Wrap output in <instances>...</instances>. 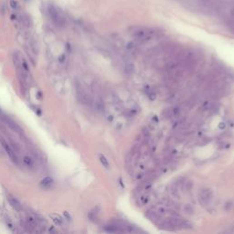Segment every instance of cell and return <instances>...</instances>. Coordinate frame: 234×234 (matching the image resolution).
I'll list each match as a JSON object with an SVG mask.
<instances>
[{
  "instance_id": "1",
  "label": "cell",
  "mask_w": 234,
  "mask_h": 234,
  "mask_svg": "<svg viewBox=\"0 0 234 234\" xmlns=\"http://www.w3.org/2000/svg\"><path fill=\"white\" fill-rule=\"evenodd\" d=\"M212 199V192L209 188H204L199 194V202L202 206L208 205Z\"/></svg>"
},
{
  "instance_id": "2",
  "label": "cell",
  "mask_w": 234,
  "mask_h": 234,
  "mask_svg": "<svg viewBox=\"0 0 234 234\" xmlns=\"http://www.w3.org/2000/svg\"><path fill=\"white\" fill-rule=\"evenodd\" d=\"M0 141H1V144H2V146L4 147V149L6 150V152L7 153V155H8V156L10 157V159L15 163V164H18V156L16 155V153L14 152V151L12 150V148L9 146V145L7 144V143L3 139L1 138L0 139Z\"/></svg>"
},
{
  "instance_id": "3",
  "label": "cell",
  "mask_w": 234,
  "mask_h": 234,
  "mask_svg": "<svg viewBox=\"0 0 234 234\" xmlns=\"http://www.w3.org/2000/svg\"><path fill=\"white\" fill-rule=\"evenodd\" d=\"M49 13H50L51 18L53 19V21L55 22L56 24H58V25H62L64 23L63 18L59 16V14L58 13V11L56 9H54L53 7H50V8H49Z\"/></svg>"
},
{
  "instance_id": "4",
  "label": "cell",
  "mask_w": 234,
  "mask_h": 234,
  "mask_svg": "<svg viewBox=\"0 0 234 234\" xmlns=\"http://www.w3.org/2000/svg\"><path fill=\"white\" fill-rule=\"evenodd\" d=\"M53 184V179H52L50 177H46L44 179L41 180L40 182V186L42 187H45V188H49L52 186Z\"/></svg>"
},
{
  "instance_id": "5",
  "label": "cell",
  "mask_w": 234,
  "mask_h": 234,
  "mask_svg": "<svg viewBox=\"0 0 234 234\" xmlns=\"http://www.w3.org/2000/svg\"><path fill=\"white\" fill-rule=\"evenodd\" d=\"M8 202H9V204L12 206V208H14L15 209H17V210H20L21 209V205H20V203L18 202V200L17 199H15L13 197H8Z\"/></svg>"
},
{
  "instance_id": "6",
  "label": "cell",
  "mask_w": 234,
  "mask_h": 234,
  "mask_svg": "<svg viewBox=\"0 0 234 234\" xmlns=\"http://www.w3.org/2000/svg\"><path fill=\"white\" fill-rule=\"evenodd\" d=\"M146 215L151 221H158L160 218L159 214H158L157 212H156V211H153V210H148Z\"/></svg>"
},
{
  "instance_id": "7",
  "label": "cell",
  "mask_w": 234,
  "mask_h": 234,
  "mask_svg": "<svg viewBox=\"0 0 234 234\" xmlns=\"http://www.w3.org/2000/svg\"><path fill=\"white\" fill-rule=\"evenodd\" d=\"M6 122H7L8 125L12 128V129H13L15 132H17V133H21V128H20L16 123H15V122H13V121H11V120H8V119L6 120Z\"/></svg>"
},
{
  "instance_id": "8",
  "label": "cell",
  "mask_w": 234,
  "mask_h": 234,
  "mask_svg": "<svg viewBox=\"0 0 234 234\" xmlns=\"http://www.w3.org/2000/svg\"><path fill=\"white\" fill-rule=\"evenodd\" d=\"M50 218H53V221L57 224V225H60L62 223V218L59 216L58 214H51Z\"/></svg>"
},
{
  "instance_id": "9",
  "label": "cell",
  "mask_w": 234,
  "mask_h": 234,
  "mask_svg": "<svg viewBox=\"0 0 234 234\" xmlns=\"http://www.w3.org/2000/svg\"><path fill=\"white\" fill-rule=\"evenodd\" d=\"M99 158H100V161H101V163L103 165V167H105V168H109V167H110V165H109V162H108V160L106 159V158H105V157H104L103 156H102V155L100 156V157H99Z\"/></svg>"
},
{
  "instance_id": "10",
  "label": "cell",
  "mask_w": 234,
  "mask_h": 234,
  "mask_svg": "<svg viewBox=\"0 0 234 234\" xmlns=\"http://www.w3.org/2000/svg\"><path fill=\"white\" fill-rule=\"evenodd\" d=\"M23 161H24V163L27 165H28V167H32V165H33V161H32V159L29 156H25L23 158Z\"/></svg>"
},
{
  "instance_id": "11",
  "label": "cell",
  "mask_w": 234,
  "mask_h": 234,
  "mask_svg": "<svg viewBox=\"0 0 234 234\" xmlns=\"http://www.w3.org/2000/svg\"><path fill=\"white\" fill-rule=\"evenodd\" d=\"M134 71V66L133 64H127L125 66V72L126 73H131Z\"/></svg>"
}]
</instances>
